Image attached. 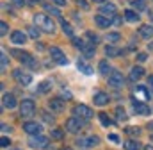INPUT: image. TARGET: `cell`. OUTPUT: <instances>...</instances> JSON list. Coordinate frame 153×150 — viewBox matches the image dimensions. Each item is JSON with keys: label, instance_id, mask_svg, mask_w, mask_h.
Segmentation results:
<instances>
[{"label": "cell", "instance_id": "cb8c5ba5", "mask_svg": "<svg viewBox=\"0 0 153 150\" xmlns=\"http://www.w3.org/2000/svg\"><path fill=\"white\" fill-rule=\"evenodd\" d=\"M125 20H126V22H130V23L139 22V14H137L135 11H132V9H126V11H125Z\"/></svg>", "mask_w": 153, "mask_h": 150}, {"label": "cell", "instance_id": "5bb4252c", "mask_svg": "<svg viewBox=\"0 0 153 150\" xmlns=\"http://www.w3.org/2000/svg\"><path fill=\"white\" fill-rule=\"evenodd\" d=\"M137 97H141L144 100H150L152 98V91L148 88H144V86H135L134 88V98H137Z\"/></svg>", "mask_w": 153, "mask_h": 150}, {"label": "cell", "instance_id": "ba28073f", "mask_svg": "<svg viewBox=\"0 0 153 150\" xmlns=\"http://www.w3.org/2000/svg\"><path fill=\"white\" fill-rule=\"evenodd\" d=\"M82 125H84L82 120H78L75 116H71V118L66 120V130H68V132H73V134L80 132V130H82Z\"/></svg>", "mask_w": 153, "mask_h": 150}, {"label": "cell", "instance_id": "c3c4849f", "mask_svg": "<svg viewBox=\"0 0 153 150\" xmlns=\"http://www.w3.org/2000/svg\"><path fill=\"white\" fill-rule=\"evenodd\" d=\"M109 140H111V141H114V143H117V141H119V138H117L116 134H111V136H109Z\"/></svg>", "mask_w": 153, "mask_h": 150}, {"label": "cell", "instance_id": "d6a6232c", "mask_svg": "<svg viewBox=\"0 0 153 150\" xmlns=\"http://www.w3.org/2000/svg\"><path fill=\"white\" fill-rule=\"evenodd\" d=\"M98 118H100L102 125H105V127H109V125L112 123V122H111V118H109V116H107L105 112H100V114H98Z\"/></svg>", "mask_w": 153, "mask_h": 150}, {"label": "cell", "instance_id": "30bf717a", "mask_svg": "<svg viewBox=\"0 0 153 150\" xmlns=\"http://www.w3.org/2000/svg\"><path fill=\"white\" fill-rule=\"evenodd\" d=\"M23 130L27 134H30V136H39L43 129H41V125L36 123V122H27V123H23Z\"/></svg>", "mask_w": 153, "mask_h": 150}, {"label": "cell", "instance_id": "8992f818", "mask_svg": "<svg viewBox=\"0 0 153 150\" xmlns=\"http://www.w3.org/2000/svg\"><path fill=\"white\" fill-rule=\"evenodd\" d=\"M50 57L53 59V63H55V64H66V63H68V59H66L64 52H62L59 46H50Z\"/></svg>", "mask_w": 153, "mask_h": 150}, {"label": "cell", "instance_id": "f5cc1de1", "mask_svg": "<svg viewBox=\"0 0 153 150\" xmlns=\"http://www.w3.org/2000/svg\"><path fill=\"white\" fill-rule=\"evenodd\" d=\"M93 2H100V4H105L107 0H93Z\"/></svg>", "mask_w": 153, "mask_h": 150}, {"label": "cell", "instance_id": "7c38bea8", "mask_svg": "<svg viewBox=\"0 0 153 150\" xmlns=\"http://www.w3.org/2000/svg\"><path fill=\"white\" fill-rule=\"evenodd\" d=\"M123 82H125V79H123V75L119 74L117 70H114L112 74L109 75V84H111L112 88H121Z\"/></svg>", "mask_w": 153, "mask_h": 150}, {"label": "cell", "instance_id": "ffe728a7", "mask_svg": "<svg viewBox=\"0 0 153 150\" xmlns=\"http://www.w3.org/2000/svg\"><path fill=\"white\" fill-rule=\"evenodd\" d=\"M76 68H78L82 74L93 75V66H89V64L85 63V59H78V61H76Z\"/></svg>", "mask_w": 153, "mask_h": 150}, {"label": "cell", "instance_id": "7402d4cb", "mask_svg": "<svg viewBox=\"0 0 153 150\" xmlns=\"http://www.w3.org/2000/svg\"><path fill=\"white\" fill-rule=\"evenodd\" d=\"M98 70H100V74H102V75H107V74L111 75L112 72H114V70L111 68V64H109L105 59H103V61H100V64H98Z\"/></svg>", "mask_w": 153, "mask_h": 150}, {"label": "cell", "instance_id": "5b68a950", "mask_svg": "<svg viewBox=\"0 0 153 150\" xmlns=\"http://www.w3.org/2000/svg\"><path fill=\"white\" fill-rule=\"evenodd\" d=\"M36 112V104L30 100V98H25V100H22V104H20V116H32Z\"/></svg>", "mask_w": 153, "mask_h": 150}, {"label": "cell", "instance_id": "9a60e30c", "mask_svg": "<svg viewBox=\"0 0 153 150\" xmlns=\"http://www.w3.org/2000/svg\"><path fill=\"white\" fill-rule=\"evenodd\" d=\"M11 41H13L14 45H23V43L27 41V34H25L23 31H13V32H11Z\"/></svg>", "mask_w": 153, "mask_h": 150}, {"label": "cell", "instance_id": "e575fe53", "mask_svg": "<svg viewBox=\"0 0 153 150\" xmlns=\"http://www.w3.org/2000/svg\"><path fill=\"white\" fill-rule=\"evenodd\" d=\"M126 134H130V136H139V134H141V129H139V127H128V129H126Z\"/></svg>", "mask_w": 153, "mask_h": 150}, {"label": "cell", "instance_id": "ee69618b", "mask_svg": "<svg viewBox=\"0 0 153 150\" xmlns=\"http://www.w3.org/2000/svg\"><path fill=\"white\" fill-rule=\"evenodd\" d=\"M112 23H116V25H121V23H123V18H121V16H112Z\"/></svg>", "mask_w": 153, "mask_h": 150}, {"label": "cell", "instance_id": "f546056e", "mask_svg": "<svg viewBox=\"0 0 153 150\" xmlns=\"http://www.w3.org/2000/svg\"><path fill=\"white\" fill-rule=\"evenodd\" d=\"M116 118H117V122H125L128 116H126V111L123 109V107H116Z\"/></svg>", "mask_w": 153, "mask_h": 150}, {"label": "cell", "instance_id": "9f6ffc18", "mask_svg": "<svg viewBox=\"0 0 153 150\" xmlns=\"http://www.w3.org/2000/svg\"><path fill=\"white\" fill-rule=\"evenodd\" d=\"M150 140H152V141H153V134H152V138H150Z\"/></svg>", "mask_w": 153, "mask_h": 150}, {"label": "cell", "instance_id": "4fadbf2b", "mask_svg": "<svg viewBox=\"0 0 153 150\" xmlns=\"http://www.w3.org/2000/svg\"><path fill=\"white\" fill-rule=\"evenodd\" d=\"M94 22H96V25L100 29H107V27L112 25V18L111 16H105V14H96L94 16Z\"/></svg>", "mask_w": 153, "mask_h": 150}, {"label": "cell", "instance_id": "e0dca14e", "mask_svg": "<svg viewBox=\"0 0 153 150\" xmlns=\"http://www.w3.org/2000/svg\"><path fill=\"white\" fill-rule=\"evenodd\" d=\"M2 104H4V107H7V109H14V107H16V98H14V95L5 93V95L2 97Z\"/></svg>", "mask_w": 153, "mask_h": 150}, {"label": "cell", "instance_id": "f35d334b", "mask_svg": "<svg viewBox=\"0 0 153 150\" xmlns=\"http://www.w3.org/2000/svg\"><path fill=\"white\" fill-rule=\"evenodd\" d=\"M7 31H9L7 23H5V22H0V34H2V36H5V34H7Z\"/></svg>", "mask_w": 153, "mask_h": 150}, {"label": "cell", "instance_id": "3957f363", "mask_svg": "<svg viewBox=\"0 0 153 150\" xmlns=\"http://www.w3.org/2000/svg\"><path fill=\"white\" fill-rule=\"evenodd\" d=\"M11 54H13L14 57H18L20 63H23V64H27V66H30V68H38V61H34V57H32L29 52H23V50H11Z\"/></svg>", "mask_w": 153, "mask_h": 150}, {"label": "cell", "instance_id": "6da1fadb", "mask_svg": "<svg viewBox=\"0 0 153 150\" xmlns=\"http://www.w3.org/2000/svg\"><path fill=\"white\" fill-rule=\"evenodd\" d=\"M34 25H36L38 29H41V31L48 32V34L55 32V23L50 20V16H46V14H43V13L34 14Z\"/></svg>", "mask_w": 153, "mask_h": 150}, {"label": "cell", "instance_id": "484cf974", "mask_svg": "<svg viewBox=\"0 0 153 150\" xmlns=\"http://www.w3.org/2000/svg\"><path fill=\"white\" fill-rule=\"evenodd\" d=\"M43 7H45V11H46V13H50V14H53V16H57V18L61 16V11H59L57 7H53L52 4H46V2H43Z\"/></svg>", "mask_w": 153, "mask_h": 150}, {"label": "cell", "instance_id": "7dc6e473", "mask_svg": "<svg viewBox=\"0 0 153 150\" xmlns=\"http://www.w3.org/2000/svg\"><path fill=\"white\" fill-rule=\"evenodd\" d=\"M53 2H55V5H59V7L66 5V0H53Z\"/></svg>", "mask_w": 153, "mask_h": 150}, {"label": "cell", "instance_id": "681fc988", "mask_svg": "<svg viewBox=\"0 0 153 150\" xmlns=\"http://www.w3.org/2000/svg\"><path fill=\"white\" fill-rule=\"evenodd\" d=\"M148 86H150V89L153 91V75H150V79H148Z\"/></svg>", "mask_w": 153, "mask_h": 150}, {"label": "cell", "instance_id": "9c48e42d", "mask_svg": "<svg viewBox=\"0 0 153 150\" xmlns=\"http://www.w3.org/2000/svg\"><path fill=\"white\" fill-rule=\"evenodd\" d=\"M13 77H14V80L20 82L22 86H29V84L32 82V77L29 74H23L22 70H14V72H13Z\"/></svg>", "mask_w": 153, "mask_h": 150}, {"label": "cell", "instance_id": "d590c367", "mask_svg": "<svg viewBox=\"0 0 153 150\" xmlns=\"http://www.w3.org/2000/svg\"><path fill=\"white\" fill-rule=\"evenodd\" d=\"M71 41H73V45H75L76 48H80V50H82V46H84V45H85V41H84V39H80V38H71Z\"/></svg>", "mask_w": 153, "mask_h": 150}, {"label": "cell", "instance_id": "ab89813d", "mask_svg": "<svg viewBox=\"0 0 153 150\" xmlns=\"http://www.w3.org/2000/svg\"><path fill=\"white\" fill-rule=\"evenodd\" d=\"M2 70H5V66H7V63H9V59H7V56H5V52H2Z\"/></svg>", "mask_w": 153, "mask_h": 150}, {"label": "cell", "instance_id": "603a6c76", "mask_svg": "<svg viewBox=\"0 0 153 150\" xmlns=\"http://www.w3.org/2000/svg\"><path fill=\"white\" fill-rule=\"evenodd\" d=\"M143 75H144V70L141 66H134L132 72H130V80H139Z\"/></svg>", "mask_w": 153, "mask_h": 150}, {"label": "cell", "instance_id": "d4e9b609", "mask_svg": "<svg viewBox=\"0 0 153 150\" xmlns=\"http://www.w3.org/2000/svg\"><path fill=\"white\" fill-rule=\"evenodd\" d=\"M105 54H107V57H116V56L121 54V50L117 46H114V45H107L105 46Z\"/></svg>", "mask_w": 153, "mask_h": 150}, {"label": "cell", "instance_id": "8fae6325", "mask_svg": "<svg viewBox=\"0 0 153 150\" xmlns=\"http://www.w3.org/2000/svg\"><path fill=\"white\" fill-rule=\"evenodd\" d=\"M132 107H134V111L135 114H150V107L143 102V100H132Z\"/></svg>", "mask_w": 153, "mask_h": 150}, {"label": "cell", "instance_id": "b9f144b4", "mask_svg": "<svg viewBox=\"0 0 153 150\" xmlns=\"http://www.w3.org/2000/svg\"><path fill=\"white\" fill-rule=\"evenodd\" d=\"M11 2H13L16 7H23V5L27 4V0H11Z\"/></svg>", "mask_w": 153, "mask_h": 150}, {"label": "cell", "instance_id": "277c9868", "mask_svg": "<svg viewBox=\"0 0 153 150\" xmlns=\"http://www.w3.org/2000/svg\"><path fill=\"white\" fill-rule=\"evenodd\" d=\"M80 148H93L96 145H100V138L98 136H87V138H78L75 143Z\"/></svg>", "mask_w": 153, "mask_h": 150}, {"label": "cell", "instance_id": "4dcf8cb0", "mask_svg": "<svg viewBox=\"0 0 153 150\" xmlns=\"http://www.w3.org/2000/svg\"><path fill=\"white\" fill-rule=\"evenodd\" d=\"M61 27H62V31H64V34H68L70 38H73V29H71V25H70L68 22H64V20H62V23H61Z\"/></svg>", "mask_w": 153, "mask_h": 150}, {"label": "cell", "instance_id": "74e56055", "mask_svg": "<svg viewBox=\"0 0 153 150\" xmlns=\"http://www.w3.org/2000/svg\"><path fill=\"white\" fill-rule=\"evenodd\" d=\"M85 38H87L91 43H98V36H96V34H93V32H89V31L85 32Z\"/></svg>", "mask_w": 153, "mask_h": 150}, {"label": "cell", "instance_id": "f6af8a7d", "mask_svg": "<svg viewBox=\"0 0 153 150\" xmlns=\"http://www.w3.org/2000/svg\"><path fill=\"white\" fill-rule=\"evenodd\" d=\"M146 59H148V56H146V54H139V56H137V61H139V63H144Z\"/></svg>", "mask_w": 153, "mask_h": 150}, {"label": "cell", "instance_id": "7a4b0ae2", "mask_svg": "<svg viewBox=\"0 0 153 150\" xmlns=\"http://www.w3.org/2000/svg\"><path fill=\"white\" fill-rule=\"evenodd\" d=\"M73 116L82 120V122H87V120L93 118V109L89 106H85V104H78V106L73 107Z\"/></svg>", "mask_w": 153, "mask_h": 150}, {"label": "cell", "instance_id": "44dd1931", "mask_svg": "<svg viewBox=\"0 0 153 150\" xmlns=\"http://www.w3.org/2000/svg\"><path fill=\"white\" fill-rule=\"evenodd\" d=\"M139 36L146 38V39L153 38V25H141V29H139Z\"/></svg>", "mask_w": 153, "mask_h": 150}, {"label": "cell", "instance_id": "8d00e7d4", "mask_svg": "<svg viewBox=\"0 0 153 150\" xmlns=\"http://www.w3.org/2000/svg\"><path fill=\"white\" fill-rule=\"evenodd\" d=\"M48 89H50V82H48V80H45V82H41V84H39V93H46V91H48Z\"/></svg>", "mask_w": 153, "mask_h": 150}, {"label": "cell", "instance_id": "bcb514c9", "mask_svg": "<svg viewBox=\"0 0 153 150\" xmlns=\"http://www.w3.org/2000/svg\"><path fill=\"white\" fill-rule=\"evenodd\" d=\"M0 143H2V147H7V145H11V141H9L7 138H2V141H0Z\"/></svg>", "mask_w": 153, "mask_h": 150}, {"label": "cell", "instance_id": "f907efd6", "mask_svg": "<svg viewBox=\"0 0 153 150\" xmlns=\"http://www.w3.org/2000/svg\"><path fill=\"white\" fill-rule=\"evenodd\" d=\"M39 2H41V0H27V4H32V5H36Z\"/></svg>", "mask_w": 153, "mask_h": 150}, {"label": "cell", "instance_id": "836d02e7", "mask_svg": "<svg viewBox=\"0 0 153 150\" xmlns=\"http://www.w3.org/2000/svg\"><path fill=\"white\" fill-rule=\"evenodd\" d=\"M121 39V34L119 32H111V34H107V41H111V43H116V41H119Z\"/></svg>", "mask_w": 153, "mask_h": 150}, {"label": "cell", "instance_id": "7bdbcfd3", "mask_svg": "<svg viewBox=\"0 0 153 150\" xmlns=\"http://www.w3.org/2000/svg\"><path fill=\"white\" fill-rule=\"evenodd\" d=\"M76 4H78L82 9H89V4H87L85 0H76Z\"/></svg>", "mask_w": 153, "mask_h": 150}, {"label": "cell", "instance_id": "2e32d148", "mask_svg": "<svg viewBox=\"0 0 153 150\" xmlns=\"http://www.w3.org/2000/svg\"><path fill=\"white\" fill-rule=\"evenodd\" d=\"M48 107H50L52 111H55V112L62 111V109H64V100L59 98V97H55V98H52V100L48 102Z\"/></svg>", "mask_w": 153, "mask_h": 150}, {"label": "cell", "instance_id": "83f0119b", "mask_svg": "<svg viewBox=\"0 0 153 150\" xmlns=\"http://www.w3.org/2000/svg\"><path fill=\"white\" fill-rule=\"evenodd\" d=\"M132 7L135 11H144L146 9V0H134L132 2Z\"/></svg>", "mask_w": 153, "mask_h": 150}, {"label": "cell", "instance_id": "d6986e66", "mask_svg": "<svg viewBox=\"0 0 153 150\" xmlns=\"http://www.w3.org/2000/svg\"><path fill=\"white\" fill-rule=\"evenodd\" d=\"M109 100H111V98H109V95H107V93H102V91H100V93H96V95H94V98H93V102H94L96 106H100V107H102V106H107V104H109Z\"/></svg>", "mask_w": 153, "mask_h": 150}, {"label": "cell", "instance_id": "1f68e13d", "mask_svg": "<svg viewBox=\"0 0 153 150\" xmlns=\"http://www.w3.org/2000/svg\"><path fill=\"white\" fill-rule=\"evenodd\" d=\"M27 31H29V36L32 38V39H38L39 34H41V29H38L36 25H34V27H29Z\"/></svg>", "mask_w": 153, "mask_h": 150}, {"label": "cell", "instance_id": "52a82bcc", "mask_svg": "<svg viewBox=\"0 0 153 150\" xmlns=\"http://www.w3.org/2000/svg\"><path fill=\"white\" fill-rule=\"evenodd\" d=\"M29 145L32 147V148H38V150H43L48 147V140L45 138V136H30L29 138Z\"/></svg>", "mask_w": 153, "mask_h": 150}, {"label": "cell", "instance_id": "ac0fdd59", "mask_svg": "<svg viewBox=\"0 0 153 150\" xmlns=\"http://www.w3.org/2000/svg\"><path fill=\"white\" fill-rule=\"evenodd\" d=\"M100 14H107V16H111V18L116 16V5L114 4H109V2H107V4H102V5H100Z\"/></svg>", "mask_w": 153, "mask_h": 150}, {"label": "cell", "instance_id": "11a10c76", "mask_svg": "<svg viewBox=\"0 0 153 150\" xmlns=\"http://www.w3.org/2000/svg\"><path fill=\"white\" fill-rule=\"evenodd\" d=\"M61 150H71V148H61Z\"/></svg>", "mask_w": 153, "mask_h": 150}, {"label": "cell", "instance_id": "db71d44e", "mask_svg": "<svg viewBox=\"0 0 153 150\" xmlns=\"http://www.w3.org/2000/svg\"><path fill=\"white\" fill-rule=\"evenodd\" d=\"M148 129H153V122H150V123H148Z\"/></svg>", "mask_w": 153, "mask_h": 150}, {"label": "cell", "instance_id": "60d3db41", "mask_svg": "<svg viewBox=\"0 0 153 150\" xmlns=\"http://www.w3.org/2000/svg\"><path fill=\"white\" fill-rule=\"evenodd\" d=\"M43 120H45V122H48V123H53V116H52V114H48V112H43Z\"/></svg>", "mask_w": 153, "mask_h": 150}, {"label": "cell", "instance_id": "816d5d0a", "mask_svg": "<svg viewBox=\"0 0 153 150\" xmlns=\"http://www.w3.org/2000/svg\"><path fill=\"white\" fill-rule=\"evenodd\" d=\"M143 150H153V147H152V145H146V147H144Z\"/></svg>", "mask_w": 153, "mask_h": 150}, {"label": "cell", "instance_id": "4316f807", "mask_svg": "<svg viewBox=\"0 0 153 150\" xmlns=\"http://www.w3.org/2000/svg\"><path fill=\"white\" fill-rule=\"evenodd\" d=\"M125 150H141V143L135 140H128L125 143Z\"/></svg>", "mask_w": 153, "mask_h": 150}, {"label": "cell", "instance_id": "f1b7e54d", "mask_svg": "<svg viewBox=\"0 0 153 150\" xmlns=\"http://www.w3.org/2000/svg\"><path fill=\"white\" fill-rule=\"evenodd\" d=\"M50 138H53V140H62V138H64V130H62V129H53V130H50Z\"/></svg>", "mask_w": 153, "mask_h": 150}]
</instances>
